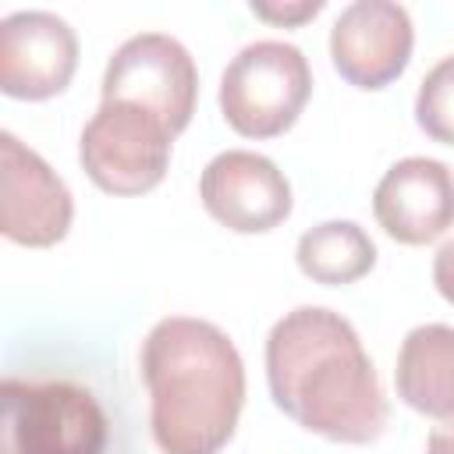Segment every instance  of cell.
I'll use <instances>...</instances> for the list:
<instances>
[{
  "label": "cell",
  "mask_w": 454,
  "mask_h": 454,
  "mask_svg": "<svg viewBox=\"0 0 454 454\" xmlns=\"http://www.w3.org/2000/svg\"><path fill=\"white\" fill-rule=\"evenodd\" d=\"M252 11L266 21H277V25H301L309 18H316L323 11V0H298V4H262V0H252Z\"/></svg>",
  "instance_id": "obj_15"
},
{
  "label": "cell",
  "mask_w": 454,
  "mask_h": 454,
  "mask_svg": "<svg viewBox=\"0 0 454 454\" xmlns=\"http://www.w3.org/2000/svg\"><path fill=\"white\" fill-rule=\"evenodd\" d=\"M397 397L436 426H454V326L426 323L408 330L394 369Z\"/></svg>",
  "instance_id": "obj_12"
},
{
  "label": "cell",
  "mask_w": 454,
  "mask_h": 454,
  "mask_svg": "<svg viewBox=\"0 0 454 454\" xmlns=\"http://www.w3.org/2000/svg\"><path fill=\"white\" fill-rule=\"evenodd\" d=\"M266 383L287 419L333 443H372L387 429L390 404L372 358L333 309L298 305L273 323Z\"/></svg>",
  "instance_id": "obj_1"
},
{
  "label": "cell",
  "mask_w": 454,
  "mask_h": 454,
  "mask_svg": "<svg viewBox=\"0 0 454 454\" xmlns=\"http://www.w3.org/2000/svg\"><path fill=\"white\" fill-rule=\"evenodd\" d=\"M433 284L443 294V301L454 305V241H443L433 255Z\"/></svg>",
  "instance_id": "obj_16"
},
{
  "label": "cell",
  "mask_w": 454,
  "mask_h": 454,
  "mask_svg": "<svg viewBox=\"0 0 454 454\" xmlns=\"http://www.w3.org/2000/svg\"><path fill=\"white\" fill-rule=\"evenodd\" d=\"M415 121L433 142L454 145V53L426 71L415 96Z\"/></svg>",
  "instance_id": "obj_14"
},
{
  "label": "cell",
  "mask_w": 454,
  "mask_h": 454,
  "mask_svg": "<svg viewBox=\"0 0 454 454\" xmlns=\"http://www.w3.org/2000/svg\"><path fill=\"white\" fill-rule=\"evenodd\" d=\"M170 128L135 103H99L78 138V163L110 195L153 192L170 167Z\"/></svg>",
  "instance_id": "obj_5"
},
{
  "label": "cell",
  "mask_w": 454,
  "mask_h": 454,
  "mask_svg": "<svg viewBox=\"0 0 454 454\" xmlns=\"http://www.w3.org/2000/svg\"><path fill=\"white\" fill-rule=\"evenodd\" d=\"M415 28L394 0H355L330 28V60L355 89H383L411 60Z\"/></svg>",
  "instance_id": "obj_9"
},
{
  "label": "cell",
  "mask_w": 454,
  "mask_h": 454,
  "mask_svg": "<svg viewBox=\"0 0 454 454\" xmlns=\"http://www.w3.org/2000/svg\"><path fill=\"white\" fill-rule=\"evenodd\" d=\"M199 199L216 223L238 234H262L291 216L284 170L252 149L216 153L199 177Z\"/></svg>",
  "instance_id": "obj_8"
},
{
  "label": "cell",
  "mask_w": 454,
  "mask_h": 454,
  "mask_svg": "<svg viewBox=\"0 0 454 454\" xmlns=\"http://www.w3.org/2000/svg\"><path fill=\"white\" fill-rule=\"evenodd\" d=\"M199 71L192 53L163 32H142L124 39L103 71L106 103H135L160 117L170 135H181L195 114Z\"/></svg>",
  "instance_id": "obj_6"
},
{
  "label": "cell",
  "mask_w": 454,
  "mask_h": 454,
  "mask_svg": "<svg viewBox=\"0 0 454 454\" xmlns=\"http://www.w3.org/2000/svg\"><path fill=\"white\" fill-rule=\"evenodd\" d=\"M294 259L309 280L337 287L355 284L376 266V245L355 220H326L298 238Z\"/></svg>",
  "instance_id": "obj_13"
},
{
  "label": "cell",
  "mask_w": 454,
  "mask_h": 454,
  "mask_svg": "<svg viewBox=\"0 0 454 454\" xmlns=\"http://www.w3.org/2000/svg\"><path fill=\"white\" fill-rule=\"evenodd\" d=\"M74 220V199L57 170L18 135L0 131V227L4 238L28 248L64 241Z\"/></svg>",
  "instance_id": "obj_7"
},
{
  "label": "cell",
  "mask_w": 454,
  "mask_h": 454,
  "mask_svg": "<svg viewBox=\"0 0 454 454\" xmlns=\"http://www.w3.org/2000/svg\"><path fill=\"white\" fill-rule=\"evenodd\" d=\"M78 67V35L53 11H14L0 21V89L11 99H50Z\"/></svg>",
  "instance_id": "obj_10"
},
{
  "label": "cell",
  "mask_w": 454,
  "mask_h": 454,
  "mask_svg": "<svg viewBox=\"0 0 454 454\" xmlns=\"http://www.w3.org/2000/svg\"><path fill=\"white\" fill-rule=\"evenodd\" d=\"M0 454H103L106 415L71 380L7 376L0 387Z\"/></svg>",
  "instance_id": "obj_3"
},
{
  "label": "cell",
  "mask_w": 454,
  "mask_h": 454,
  "mask_svg": "<svg viewBox=\"0 0 454 454\" xmlns=\"http://www.w3.org/2000/svg\"><path fill=\"white\" fill-rule=\"evenodd\" d=\"M149 429L163 454H216L238 429L245 362L234 340L195 316L160 319L138 355Z\"/></svg>",
  "instance_id": "obj_2"
},
{
  "label": "cell",
  "mask_w": 454,
  "mask_h": 454,
  "mask_svg": "<svg viewBox=\"0 0 454 454\" xmlns=\"http://www.w3.org/2000/svg\"><path fill=\"white\" fill-rule=\"evenodd\" d=\"M426 454H454V426H433L426 436Z\"/></svg>",
  "instance_id": "obj_17"
},
{
  "label": "cell",
  "mask_w": 454,
  "mask_h": 454,
  "mask_svg": "<svg viewBox=\"0 0 454 454\" xmlns=\"http://www.w3.org/2000/svg\"><path fill=\"white\" fill-rule=\"evenodd\" d=\"M312 96L305 53L284 39L248 43L220 78V114L245 138L284 135Z\"/></svg>",
  "instance_id": "obj_4"
},
{
  "label": "cell",
  "mask_w": 454,
  "mask_h": 454,
  "mask_svg": "<svg viewBox=\"0 0 454 454\" xmlns=\"http://www.w3.org/2000/svg\"><path fill=\"white\" fill-rule=\"evenodd\" d=\"M376 223L401 245H429L454 227V174L433 156L397 160L372 192Z\"/></svg>",
  "instance_id": "obj_11"
}]
</instances>
